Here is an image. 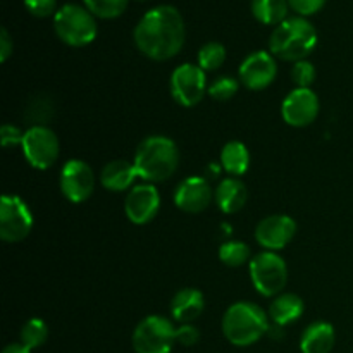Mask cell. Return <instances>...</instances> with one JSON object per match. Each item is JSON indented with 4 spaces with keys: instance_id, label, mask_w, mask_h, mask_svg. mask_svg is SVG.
I'll list each match as a JSON object with an SVG mask.
<instances>
[{
    "instance_id": "obj_8",
    "label": "cell",
    "mask_w": 353,
    "mask_h": 353,
    "mask_svg": "<svg viewBox=\"0 0 353 353\" xmlns=\"http://www.w3.org/2000/svg\"><path fill=\"white\" fill-rule=\"evenodd\" d=\"M33 230V214L23 199L3 195L0 202V238L7 243H17L30 236Z\"/></svg>"
},
{
    "instance_id": "obj_19",
    "label": "cell",
    "mask_w": 353,
    "mask_h": 353,
    "mask_svg": "<svg viewBox=\"0 0 353 353\" xmlns=\"http://www.w3.org/2000/svg\"><path fill=\"white\" fill-rule=\"evenodd\" d=\"M336 334L330 323L317 321L309 324L300 338V350L302 353H330L333 350Z\"/></svg>"
},
{
    "instance_id": "obj_17",
    "label": "cell",
    "mask_w": 353,
    "mask_h": 353,
    "mask_svg": "<svg viewBox=\"0 0 353 353\" xmlns=\"http://www.w3.org/2000/svg\"><path fill=\"white\" fill-rule=\"evenodd\" d=\"M140 178L133 162L128 161H112L103 165L100 172V183L109 192H126L133 188V183Z\"/></svg>"
},
{
    "instance_id": "obj_24",
    "label": "cell",
    "mask_w": 353,
    "mask_h": 353,
    "mask_svg": "<svg viewBox=\"0 0 353 353\" xmlns=\"http://www.w3.org/2000/svg\"><path fill=\"white\" fill-rule=\"evenodd\" d=\"M48 338V326L45 321L33 317V319L26 321L21 330V343L28 347L30 350L41 347Z\"/></svg>"
},
{
    "instance_id": "obj_3",
    "label": "cell",
    "mask_w": 353,
    "mask_h": 353,
    "mask_svg": "<svg viewBox=\"0 0 353 353\" xmlns=\"http://www.w3.org/2000/svg\"><path fill=\"white\" fill-rule=\"evenodd\" d=\"M317 30L309 19L292 16L274 28L269 38V50L281 61H305L317 47Z\"/></svg>"
},
{
    "instance_id": "obj_20",
    "label": "cell",
    "mask_w": 353,
    "mask_h": 353,
    "mask_svg": "<svg viewBox=\"0 0 353 353\" xmlns=\"http://www.w3.org/2000/svg\"><path fill=\"white\" fill-rule=\"evenodd\" d=\"M214 200L224 214L240 212L248 200L247 186L238 178L223 179L214 192Z\"/></svg>"
},
{
    "instance_id": "obj_5",
    "label": "cell",
    "mask_w": 353,
    "mask_h": 353,
    "mask_svg": "<svg viewBox=\"0 0 353 353\" xmlns=\"http://www.w3.org/2000/svg\"><path fill=\"white\" fill-rule=\"evenodd\" d=\"M55 34L69 47H86L97 38L95 16L86 7L65 3L54 16Z\"/></svg>"
},
{
    "instance_id": "obj_10",
    "label": "cell",
    "mask_w": 353,
    "mask_h": 353,
    "mask_svg": "<svg viewBox=\"0 0 353 353\" xmlns=\"http://www.w3.org/2000/svg\"><path fill=\"white\" fill-rule=\"evenodd\" d=\"M205 71L200 65L181 64L171 74V95L179 105L193 107L202 102L207 92Z\"/></svg>"
},
{
    "instance_id": "obj_2",
    "label": "cell",
    "mask_w": 353,
    "mask_h": 353,
    "mask_svg": "<svg viewBox=\"0 0 353 353\" xmlns=\"http://www.w3.org/2000/svg\"><path fill=\"white\" fill-rule=\"evenodd\" d=\"M133 164L138 176L147 183H161L171 178L179 164V150L168 137H147L134 152Z\"/></svg>"
},
{
    "instance_id": "obj_33",
    "label": "cell",
    "mask_w": 353,
    "mask_h": 353,
    "mask_svg": "<svg viewBox=\"0 0 353 353\" xmlns=\"http://www.w3.org/2000/svg\"><path fill=\"white\" fill-rule=\"evenodd\" d=\"M24 133H21L16 126L12 124H3L0 130V141H2L3 148L16 147V145H23Z\"/></svg>"
},
{
    "instance_id": "obj_1",
    "label": "cell",
    "mask_w": 353,
    "mask_h": 353,
    "mask_svg": "<svg viewBox=\"0 0 353 353\" xmlns=\"http://www.w3.org/2000/svg\"><path fill=\"white\" fill-rule=\"evenodd\" d=\"M185 21L172 6H157L148 10L133 31L138 50L152 61L172 59L185 45Z\"/></svg>"
},
{
    "instance_id": "obj_34",
    "label": "cell",
    "mask_w": 353,
    "mask_h": 353,
    "mask_svg": "<svg viewBox=\"0 0 353 353\" xmlns=\"http://www.w3.org/2000/svg\"><path fill=\"white\" fill-rule=\"evenodd\" d=\"M200 340V333L195 326H190V324H183L176 330V341L181 343L183 347H192L196 345Z\"/></svg>"
},
{
    "instance_id": "obj_14",
    "label": "cell",
    "mask_w": 353,
    "mask_h": 353,
    "mask_svg": "<svg viewBox=\"0 0 353 353\" xmlns=\"http://www.w3.org/2000/svg\"><path fill=\"white\" fill-rule=\"evenodd\" d=\"M238 76L248 90H254V92L265 90L269 85H272V81L278 76L274 55L264 50L254 52L241 62Z\"/></svg>"
},
{
    "instance_id": "obj_22",
    "label": "cell",
    "mask_w": 353,
    "mask_h": 353,
    "mask_svg": "<svg viewBox=\"0 0 353 353\" xmlns=\"http://www.w3.org/2000/svg\"><path fill=\"white\" fill-rule=\"evenodd\" d=\"M221 165L233 178L243 176L250 168V154L241 141H228L221 152Z\"/></svg>"
},
{
    "instance_id": "obj_6",
    "label": "cell",
    "mask_w": 353,
    "mask_h": 353,
    "mask_svg": "<svg viewBox=\"0 0 353 353\" xmlns=\"http://www.w3.org/2000/svg\"><path fill=\"white\" fill-rule=\"evenodd\" d=\"M250 279L262 296H278L288 283V268L276 252H262L250 261Z\"/></svg>"
},
{
    "instance_id": "obj_27",
    "label": "cell",
    "mask_w": 353,
    "mask_h": 353,
    "mask_svg": "<svg viewBox=\"0 0 353 353\" xmlns=\"http://www.w3.org/2000/svg\"><path fill=\"white\" fill-rule=\"evenodd\" d=\"M226 61V48L219 41H209L199 50V65L205 72L216 71Z\"/></svg>"
},
{
    "instance_id": "obj_7",
    "label": "cell",
    "mask_w": 353,
    "mask_h": 353,
    "mask_svg": "<svg viewBox=\"0 0 353 353\" xmlns=\"http://www.w3.org/2000/svg\"><path fill=\"white\" fill-rule=\"evenodd\" d=\"M176 341V327L162 316H148L134 327L133 348L137 353H171Z\"/></svg>"
},
{
    "instance_id": "obj_15",
    "label": "cell",
    "mask_w": 353,
    "mask_h": 353,
    "mask_svg": "<svg viewBox=\"0 0 353 353\" xmlns=\"http://www.w3.org/2000/svg\"><path fill=\"white\" fill-rule=\"evenodd\" d=\"M296 233V223L290 216L276 214L262 219L255 228V240L268 252L283 250Z\"/></svg>"
},
{
    "instance_id": "obj_11",
    "label": "cell",
    "mask_w": 353,
    "mask_h": 353,
    "mask_svg": "<svg viewBox=\"0 0 353 353\" xmlns=\"http://www.w3.org/2000/svg\"><path fill=\"white\" fill-rule=\"evenodd\" d=\"M61 192L69 202L81 203L92 196L95 190V174L85 161L71 159L61 169Z\"/></svg>"
},
{
    "instance_id": "obj_35",
    "label": "cell",
    "mask_w": 353,
    "mask_h": 353,
    "mask_svg": "<svg viewBox=\"0 0 353 353\" xmlns=\"http://www.w3.org/2000/svg\"><path fill=\"white\" fill-rule=\"evenodd\" d=\"M12 50H14L12 38H10L9 31H7L6 28H2V31H0V61L6 62L7 59L12 55Z\"/></svg>"
},
{
    "instance_id": "obj_23",
    "label": "cell",
    "mask_w": 353,
    "mask_h": 353,
    "mask_svg": "<svg viewBox=\"0 0 353 353\" xmlns=\"http://www.w3.org/2000/svg\"><path fill=\"white\" fill-rule=\"evenodd\" d=\"M288 0H252L254 17L268 26H278L288 19Z\"/></svg>"
},
{
    "instance_id": "obj_9",
    "label": "cell",
    "mask_w": 353,
    "mask_h": 353,
    "mask_svg": "<svg viewBox=\"0 0 353 353\" xmlns=\"http://www.w3.org/2000/svg\"><path fill=\"white\" fill-rule=\"evenodd\" d=\"M23 155L34 169H50L59 157V138L50 128L31 126L23 138Z\"/></svg>"
},
{
    "instance_id": "obj_30",
    "label": "cell",
    "mask_w": 353,
    "mask_h": 353,
    "mask_svg": "<svg viewBox=\"0 0 353 353\" xmlns=\"http://www.w3.org/2000/svg\"><path fill=\"white\" fill-rule=\"evenodd\" d=\"M292 79L296 85V88H310L316 79V68H314L312 62L299 61L293 64L292 69Z\"/></svg>"
},
{
    "instance_id": "obj_13",
    "label": "cell",
    "mask_w": 353,
    "mask_h": 353,
    "mask_svg": "<svg viewBox=\"0 0 353 353\" xmlns=\"http://www.w3.org/2000/svg\"><path fill=\"white\" fill-rule=\"evenodd\" d=\"M161 209V195L152 183L137 185L128 192L124 200L126 217L137 226L152 223Z\"/></svg>"
},
{
    "instance_id": "obj_26",
    "label": "cell",
    "mask_w": 353,
    "mask_h": 353,
    "mask_svg": "<svg viewBox=\"0 0 353 353\" xmlns=\"http://www.w3.org/2000/svg\"><path fill=\"white\" fill-rule=\"evenodd\" d=\"M250 257V248L243 241L231 240L221 245L219 248V259L223 264L230 265V268H240Z\"/></svg>"
},
{
    "instance_id": "obj_25",
    "label": "cell",
    "mask_w": 353,
    "mask_h": 353,
    "mask_svg": "<svg viewBox=\"0 0 353 353\" xmlns=\"http://www.w3.org/2000/svg\"><path fill=\"white\" fill-rule=\"evenodd\" d=\"M130 0H83L86 9L100 19H116L126 10Z\"/></svg>"
},
{
    "instance_id": "obj_18",
    "label": "cell",
    "mask_w": 353,
    "mask_h": 353,
    "mask_svg": "<svg viewBox=\"0 0 353 353\" xmlns=\"http://www.w3.org/2000/svg\"><path fill=\"white\" fill-rule=\"evenodd\" d=\"M205 307L202 292L195 288H185L176 293L171 300V314L174 321L181 324H190L200 317Z\"/></svg>"
},
{
    "instance_id": "obj_36",
    "label": "cell",
    "mask_w": 353,
    "mask_h": 353,
    "mask_svg": "<svg viewBox=\"0 0 353 353\" xmlns=\"http://www.w3.org/2000/svg\"><path fill=\"white\" fill-rule=\"evenodd\" d=\"M2 353H31V350L23 343H10L3 348Z\"/></svg>"
},
{
    "instance_id": "obj_32",
    "label": "cell",
    "mask_w": 353,
    "mask_h": 353,
    "mask_svg": "<svg viewBox=\"0 0 353 353\" xmlns=\"http://www.w3.org/2000/svg\"><path fill=\"white\" fill-rule=\"evenodd\" d=\"M288 3L290 9L295 10L299 16L307 17L319 12L324 7V3H326V0H288Z\"/></svg>"
},
{
    "instance_id": "obj_16",
    "label": "cell",
    "mask_w": 353,
    "mask_h": 353,
    "mask_svg": "<svg viewBox=\"0 0 353 353\" xmlns=\"http://www.w3.org/2000/svg\"><path fill=\"white\" fill-rule=\"evenodd\" d=\"M214 192L205 178L202 176H190L178 185L174 192V203L178 209L188 214L203 212L210 205Z\"/></svg>"
},
{
    "instance_id": "obj_21",
    "label": "cell",
    "mask_w": 353,
    "mask_h": 353,
    "mask_svg": "<svg viewBox=\"0 0 353 353\" xmlns=\"http://www.w3.org/2000/svg\"><path fill=\"white\" fill-rule=\"evenodd\" d=\"M305 303L295 293H281L274 299V302L269 307V319L276 326H288V324L296 323L303 316Z\"/></svg>"
},
{
    "instance_id": "obj_4",
    "label": "cell",
    "mask_w": 353,
    "mask_h": 353,
    "mask_svg": "<svg viewBox=\"0 0 353 353\" xmlns=\"http://www.w3.org/2000/svg\"><path fill=\"white\" fill-rule=\"evenodd\" d=\"M269 316L250 302L233 303L223 317V333L234 347H250L268 334Z\"/></svg>"
},
{
    "instance_id": "obj_29",
    "label": "cell",
    "mask_w": 353,
    "mask_h": 353,
    "mask_svg": "<svg viewBox=\"0 0 353 353\" xmlns=\"http://www.w3.org/2000/svg\"><path fill=\"white\" fill-rule=\"evenodd\" d=\"M238 86L240 85H238V81L234 78H231V76H221L216 81L210 83L207 93H209L214 100L224 102V100H230L236 95Z\"/></svg>"
},
{
    "instance_id": "obj_12",
    "label": "cell",
    "mask_w": 353,
    "mask_h": 353,
    "mask_svg": "<svg viewBox=\"0 0 353 353\" xmlns=\"http://www.w3.org/2000/svg\"><path fill=\"white\" fill-rule=\"evenodd\" d=\"M319 99L310 88H295L286 95L281 105V116L293 128H305L319 116Z\"/></svg>"
},
{
    "instance_id": "obj_31",
    "label": "cell",
    "mask_w": 353,
    "mask_h": 353,
    "mask_svg": "<svg viewBox=\"0 0 353 353\" xmlns=\"http://www.w3.org/2000/svg\"><path fill=\"white\" fill-rule=\"evenodd\" d=\"M24 7L34 17H48L57 12V0H24Z\"/></svg>"
},
{
    "instance_id": "obj_28",
    "label": "cell",
    "mask_w": 353,
    "mask_h": 353,
    "mask_svg": "<svg viewBox=\"0 0 353 353\" xmlns=\"http://www.w3.org/2000/svg\"><path fill=\"white\" fill-rule=\"evenodd\" d=\"M54 114L52 100L45 95H37L30 100L26 107V119L31 121L33 126H45Z\"/></svg>"
}]
</instances>
